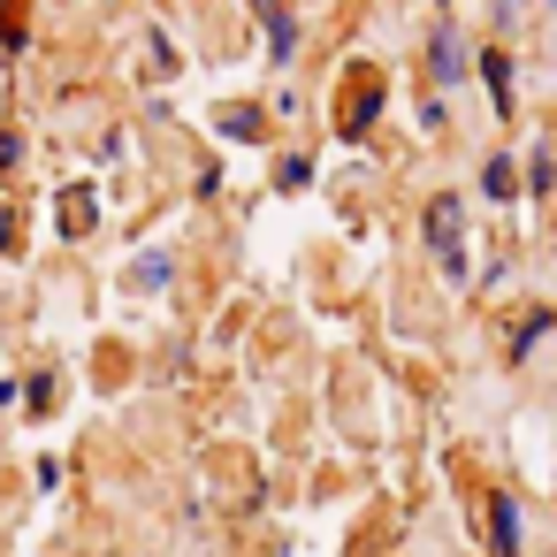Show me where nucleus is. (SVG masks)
I'll return each mask as SVG.
<instances>
[{
    "mask_svg": "<svg viewBox=\"0 0 557 557\" xmlns=\"http://www.w3.org/2000/svg\"><path fill=\"white\" fill-rule=\"evenodd\" d=\"M428 245L443 252V268H466V207L458 199H428Z\"/></svg>",
    "mask_w": 557,
    "mask_h": 557,
    "instance_id": "nucleus-1",
    "label": "nucleus"
},
{
    "mask_svg": "<svg viewBox=\"0 0 557 557\" xmlns=\"http://www.w3.org/2000/svg\"><path fill=\"white\" fill-rule=\"evenodd\" d=\"M511 9H542V0H511Z\"/></svg>",
    "mask_w": 557,
    "mask_h": 557,
    "instance_id": "nucleus-4",
    "label": "nucleus"
},
{
    "mask_svg": "<svg viewBox=\"0 0 557 557\" xmlns=\"http://www.w3.org/2000/svg\"><path fill=\"white\" fill-rule=\"evenodd\" d=\"M481 191H488V199H511V191H519V169H511V161L496 153V161L481 169Z\"/></svg>",
    "mask_w": 557,
    "mask_h": 557,
    "instance_id": "nucleus-2",
    "label": "nucleus"
},
{
    "mask_svg": "<svg viewBox=\"0 0 557 557\" xmlns=\"http://www.w3.org/2000/svg\"><path fill=\"white\" fill-rule=\"evenodd\" d=\"M496 549H504V557L519 549V511H511V504H496Z\"/></svg>",
    "mask_w": 557,
    "mask_h": 557,
    "instance_id": "nucleus-3",
    "label": "nucleus"
}]
</instances>
